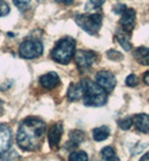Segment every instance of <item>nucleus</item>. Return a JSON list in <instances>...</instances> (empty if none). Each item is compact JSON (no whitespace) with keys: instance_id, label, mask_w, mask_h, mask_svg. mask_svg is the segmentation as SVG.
I'll list each match as a JSON object with an SVG mask.
<instances>
[{"instance_id":"nucleus-19","label":"nucleus","mask_w":149,"mask_h":161,"mask_svg":"<svg viewBox=\"0 0 149 161\" xmlns=\"http://www.w3.org/2000/svg\"><path fill=\"white\" fill-rule=\"evenodd\" d=\"M88 154L83 151H76V152H73L69 154V161H88Z\"/></svg>"},{"instance_id":"nucleus-20","label":"nucleus","mask_w":149,"mask_h":161,"mask_svg":"<svg viewBox=\"0 0 149 161\" xmlns=\"http://www.w3.org/2000/svg\"><path fill=\"white\" fill-rule=\"evenodd\" d=\"M132 124H133V118L129 117V116L118 121V125H119L120 129H122V130H129Z\"/></svg>"},{"instance_id":"nucleus-16","label":"nucleus","mask_w":149,"mask_h":161,"mask_svg":"<svg viewBox=\"0 0 149 161\" xmlns=\"http://www.w3.org/2000/svg\"><path fill=\"white\" fill-rule=\"evenodd\" d=\"M110 135V129L105 125L100 127H96V129L93 130V139L98 142H101V141H104L109 137Z\"/></svg>"},{"instance_id":"nucleus-14","label":"nucleus","mask_w":149,"mask_h":161,"mask_svg":"<svg viewBox=\"0 0 149 161\" xmlns=\"http://www.w3.org/2000/svg\"><path fill=\"white\" fill-rule=\"evenodd\" d=\"M133 58L138 63L142 65H149V47L140 46L133 52Z\"/></svg>"},{"instance_id":"nucleus-3","label":"nucleus","mask_w":149,"mask_h":161,"mask_svg":"<svg viewBox=\"0 0 149 161\" xmlns=\"http://www.w3.org/2000/svg\"><path fill=\"white\" fill-rule=\"evenodd\" d=\"M75 40L72 37H64L56 43L51 52L52 59L59 64H67L75 54Z\"/></svg>"},{"instance_id":"nucleus-10","label":"nucleus","mask_w":149,"mask_h":161,"mask_svg":"<svg viewBox=\"0 0 149 161\" xmlns=\"http://www.w3.org/2000/svg\"><path fill=\"white\" fill-rule=\"evenodd\" d=\"M11 144V131L7 125L0 124V154L7 152Z\"/></svg>"},{"instance_id":"nucleus-8","label":"nucleus","mask_w":149,"mask_h":161,"mask_svg":"<svg viewBox=\"0 0 149 161\" xmlns=\"http://www.w3.org/2000/svg\"><path fill=\"white\" fill-rule=\"evenodd\" d=\"M62 134H63V125L62 123H56L53 126H51V130L48 132V142H49V147L52 149H57L59 148V141L62 139Z\"/></svg>"},{"instance_id":"nucleus-4","label":"nucleus","mask_w":149,"mask_h":161,"mask_svg":"<svg viewBox=\"0 0 149 161\" xmlns=\"http://www.w3.org/2000/svg\"><path fill=\"white\" fill-rule=\"evenodd\" d=\"M75 23L88 34L95 35L102 26V16L100 14H82L75 17Z\"/></svg>"},{"instance_id":"nucleus-12","label":"nucleus","mask_w":149,"mask_h":161,"mask_svg":"<svg viewBox=\"0 0 149 161\" xmlns=\"http://www.w3.org/2000/svg\"><path fill=\"white\" fill-rule=\"evenodd\" d=\"M133 124L141 133H149V115L138 114L133 117Z\"/></svg>"},{"instance_id":"nucleus-13","label":"nucleus","mask_w":149,"mask_h":161,"mask_svg":"<svg viewBox=\"0 0 149 161\" xmlns=\"http://www.w3.org/2000/svg\"><path fill=\"white\" fill-rule=\"evenodd\" d=\"M116 38L119 42V44L121 45V47L125 51H130L131 50V42H130V32L123 30H119L116 33Z\"/></svg>"},{"instance_id":"nucleus-1","label":"nucleus","mask_w":149,"mask_h":161,"mask_svg":"<svg viewBox=\"0 0 149 161\" xmlns=\"http://www.w3.org/2000/svg\"><path fill=\"white\" fill-rule=\"evenodd\" d=\"M46 131V124L37 117H27L19 125L17 143L25 151H36L40 148Z\"/></svg>"},{"instance_id":"nucleus-29","label":"nucleus","mask_w":149,"mask_h":161,"mask_svg":"<svg viewBox=\"0 0 149 161\" xmlns=\"http://www.w3.org/2000/svg\"><path fill=\"white\" fill-rule=\"evenodd\" d=\"M140 161H149V152L146 153V154L140 159Z\"/></svg>"},{"instance_id":"nucleus-15","label":"nucleus","mask_w":149,"mask_h":161,"mask_svg":"<svg viewBox=\"0 0 149 161\" xmlns=\"http://www.w3.org/2000/svg\"><path fill=\"white\" fill-rule=\"evenodd\" d=\"M83 97V88L81 83H71L67 90V98L71 102L81 99Z\"/></svg>"},{"instance_id":"nucleus-23","label":"nucleus","mask_w":149,"mask_h":161,"mask_svg":"<svg viewBox=\"0 0 149 161\" xmlns=\"http://www.w3.org/2000/svg\"><path fill=\"white\" fill-rule=\"evenodd\" d=\"M106 55L110 60H113V61H120V60L123 59V55L120 52L115 51V50H109L106 52Z\"/></svg>"},{"instance_id":"nucleus-22","label":"nucleus","mask_w":149,"mask_h":161,"mask_svg":"<svg viewBox=\"0 0 149 161\" xmlns=\"http://www.w3.org/2000/svg\"><path fill=\"white\" fill-rule=\"evenodd\" d=\"M104 3H105V0H89V3L85 6V9L91 10V9L100 8Z\"/></svg>"},{"instance_id":"nucleus-26","label":"nucleus","mask_w":149,"mask_h":161,"mask_svg":"<svg viewBox=\"0 0 149 161\" xmlns=\"http://www.w3.org/2000/svg\"><path fill=\"white\" fill-rule=\"evenodd\" d=\"M126 9H127V7H126L125 5H122V3H117V5L113 7V13L118 14V15H121Z\"/></svg>"},{"instance_id":"nucleus-24","label":"nucleus","mask_w":149,"mask_h":161,"mask_svg":"<svg viewBox=\"0 0 149 161\" xmlns=\"http://www.w3.org/2000/svg\"><path fill=\"white\" fill-rule=\"evenodd\" d=\"M139 83V80L137 78V75H129L126 79V85L128 87H136Z\"/></svg>"},{"instance_id":"nucleus-27","label":"nucleus","mask_w":149,"mask_h":161,"mask_svg":"<svg viewBox=\"0 0 149 161\" xmlns=\"http://www.w3.org/2000/svg\"><path fill=\"white\" fill-rule=\"evenodd\" d=\"M142 79H144L145 83L149 86V71H147V72L145 73V75H144V78H142Z\"/></svg>"},{"instance_id":"nucleus-28","label":"nucleus","mask_w":149,"mask_h":161,"mask_svg":"<svg viewBox=\"0 0 149 161\" xmlns=\"http://www.w3.org/2000/svg\"><path fill=\"white\" fill-rule=\"evenodd\" d=\"M55 1H57V3H65V5H71L74 0H55Z\"/></svg>"},{"instance_id":"nucleus-17","label":"nucleus","mask_w":149,"mask_h":161,"mask_svg":"<svg viewBox=\"0 0 149 161\" xmlns=\"http://www.w3.org/2000/svg\"><path fill=\"white\" fill-rule=\"evenodd\" d=\"M101 157L102 161H120L117 153H116V150L111 147H105V148L102 149Z\"/></svg>"},{"instance_id":"nucleus-7","label":"nucleus","mask_w":149,"mask_h":161,"mask_svg":"<svg viewBox=\"0 0 149 161\" xmlns=\"http://www.w3.org/2000/svg\"><path fill=\"white\" fill-rule=\"evenodd\" d=\"M95 82L106 92H112L117 85V80L113 73H111L110 71H104V70L99 71L95 75Z\"/></svg>"},{"instance_id":"nucleus-25","label":"nucleus","mask_w":149,"mask_h":161,"mask_svg":"<svg viewBox=\"0 0 149 161\" xmlns=\"http://www.w3.org/2000/svg\"><path fill=\"white\" fill-rule=\"evenodd\" d=\"M9 11H10V8H9L8 3L3 0H0V17L8 15Z\"/></svg>"},{"instance_id":"nucleus-18","label":"nucleus","mask_w":149,"mask_h":161,"mask_svg":"<svg viewBox=\"0 0 149 161\" xmlns=\"http://www.w3.org/2000/svg\"><path fill=\"white\" fill-rule=\"evenodd\" d=\"M83 140H84V133L82 131H80V130H75V131L71 132V134H69V142H67L66 144H72L74 148H76Z\"/></svg>"},{"instance_id":"nucleus-11","label":"nucleus","mask_w":149,"mask_h":161,"mask_svg":"<svg viewBox=\"0 0 149 161\" xmlns=\"http://www.w3.org/2000/svg\"><path fill=\"white\" fill-rule=\"evenodd\" d=\"M39 83L43 88L54 89L59 85V77L56 72H48L40 77Z\"/></svg>"},{"instance_id":"nucleus-9","label":"nucleus","mask_w":149,"mask_h":161,"mask_svg":"<svg viewBox=\"0 0 149 161\" xmlns=\"http://www.w3.org/2000/svg\"><path fill=\"white\" fill-rule=\"evenodd\" d=\"M135 22H136V11L132 8H127L121 14V19H120V25L122 26L121 28L131 32L135 26Z\"/></svg>"},{"instance_id":"nucleus-6","label":"nucleus","mask_w":149,"mask_h":161,"mask_svg":"<svg viewBox=\"0 0 149 161\" xmlns=\"http://www.w3.org/2000/svg\"><path fill=\"white\" fill-rule=\"evenodd\" d=\"M74 57L76 67L81 72L88 71L93 65V63L95 62L96 59V55L94 52L86 51V50H79L77 52H75Z\"/></svg>"},{"instance_id":"nucleus-2","label":"nucleus","mask_w":149,"mask_h":161,"mask_svg":"<svg viewBox=\"0 0 149 161\" xmlns=\"http://www.w3.org/2000/svg\"><path fill=\"white\" fill-rule=\"evenodd\" d=\"M83 88V97H84L85 106L92 107H101L108 100V95L101 87L90 79H83L81 81Z\"/></svg>"},{"instance_id":"nucleus-5","label":"nucleus","mask_w":149,"mask_h":161,"mask_svg":"<svg viewBox=\"0 0 149 161\" xmlns=\"http://www.w3.org/2000/svg\"><path fill=\"white\" fill-rule=\"evenodd\" d=\"M43 51H44V46H43L42 41L35 37L27 38L24 42H21L19 46L20 57L28 60L38 58L43 54Z\"/></svg>"},{"instance_id":"nucleus-21","label":"nucleus","mask_w":149,"mask_h":161,"mask_svg":"<svg viewBox=\"0 0 149 161\" xmlns=\"http://www.w3.org/2000/svg\"><path fill=\"white\" fill-rule=\"evenodd\" d=\"M13 3L20 11L27 10L30 6V0H13Z\"/></svg>"}]
</instances>
